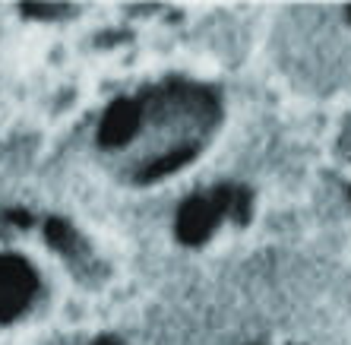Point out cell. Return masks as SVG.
Masks as SVG:
<instances>
[{"label":"cell","mask_w":351,"mask_h":345,"mask_svg":"<svg viewBox=\"0 0 351 345\" xmlns=\"http://www.w3.org/2000/svg\"><path fill=\"white\" fill-rule=\"evenodd\" d=\"M38 228L32 213L0 209V345H32L45 311L48 270L32 250Z\"/></svg>","instance_id":"obj_1"},{"label":"cell","mask_w":351,"mask_h":345,"mask_svg":"<svg viewBox=\"0 0 351 345\" xmlns=\"http://www.w3.org/2000/svg\"><path fill=\"white\" fill-rule=\"evenodd\" d=\"M231 190L234 187H221L215 190L213 197H196L190 200L184 209H180V219H178V235L187 244H199L203 238H209V231L215 228L221 215H228V206H231Z\"/></svg>","instance_id":"obj_2"},{"label":"cell","mask_w":351,"mask_h":345,"mask_svg":"<svg viewBox=\"0 0 351 345\" xmlns=\"http://www.w3.org/2000/svg\"><path fill=\"white\" fill-rule=\"evenodd\" d=\"M348 16H351V10H348Z\"/></svg>","instance_id":"obj_3"}]
</instances>
